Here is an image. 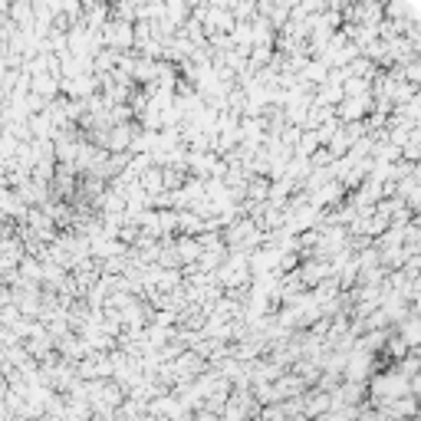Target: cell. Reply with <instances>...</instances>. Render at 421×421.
<instances>
[{"label":"cell","mask_w":421,"mask_h":421,"mask_svg":"<svg viewBox=\"0 0 421 421\" xmlns=\"http://www.w3.org/2000/svg\"><path fill=\"white\" fill-rule=\"evenodd\" d=\"M408 391H411V376H405L402 369L382 372V376L369 378V395H372V402H378V405L395 402V398H402V395H408Z\"/></svg>","instance_id":"obj_1"},{"label":"cell","mask_w":421,"mask_h":421,"mask_svg":"<svg viewBox=\"0 0 421 421\" xmlns=\"http://www.w3.org/2000/svg\"><path fill=\"white\" fill-rule=\"evenodd\" d=\"M102 36H105V46L112 50H136V23L132 20H109L102 27Z\"/></svg>","instance_id":"obj_2"},{"label":"cell","mask_w":421,"mask_h":421,"mask_svg":"<svg viewBox=\"0 0 421 421\" xmlns=\"http://www.w3.org/2000/svg\"><path fill=\"white\" fill-rule=\"evenodd\" d=\"M372 109H376V96L372 92H365V96H346L343 102L336 105V112H339V119L343 122H362L372 116Z\"/></svg>","instance_id":"obj_3"},{"label":"cell","mask_w":421,"mask_h":421,"mask_svg":"<svg viewBox=\"0 0 421 421\" xmlns=\"http://www.w3.org/2000/svg\"><path fill=\"white\" fill-rule=\"evenodd\" d=\"M204 30H208V36H214V33H234V27H237V14L234 10H227V7H208L204 3Z\"/></svg>","instance_id":"obj_4"},{"label":"cell","mask_w":421,"mask_h":421,"mask_svg":"<svg viewBox=\"0 0 421 421\" xmlns=\"http://www.w3.org/2000/svg\"><path fill=\"white\" fill-rule=\"evenodd\" d=\"M372 369H376V359L369 349H352L349 352V362H346V378L349 382H369L372 378Z\"/></svg>","instance_id":"obj_5"},{"label":"cell","mask_w":421,"mask_h":421,"mask_svg":"<svg viewBox=\"0 0 421 421\" xmlns=\"http://www.w3.org/2000/svg\"><path fill=\"white\" fill-rule=\"evenodd\" d=\"M346 99V86H339V83H319L316 86V102H323V105H339Z\"/></svg>","instance_id":"obj_6"},{"label":"cell","mask_w":421,"mask_h":421,"mask_svg":"<svg viewBox=\"0 0 421 421\" xmlns=\"http://www.w3.org/2000/svg\"><path fill=\"white\" fill-rule=\"evenodd\" d=\"M165 17L171 20V23L184 27L188 17H191V0H165Z\"/></svg>","instance_id":"obj_7"},{"label":"cell","mask_w":421,"mask_h":421,"mask_svg":"<svg viewBox=\"0 0 421 421\" xmlns=\"http://www.w3.org/2000/svg\"><path fill=\"white\" fill-rule=\"evenodd\" d=\"M408 352H411V346H408V339L398 332V336H389V343H385V356L389 359H405Z\"/></svg>","instance_id":"obj_8"},{"label":"cell","mask_w":421,"mask_h":421,"mask_svg":"<svg viewBox=\"0 0 421 421\" xmlns=\"http://www.w3.org/2000/svg\"><path fill=\"white\" fill-rule=\"evenodd\" d=\"M234 46H254V23L250 20H237V27H234Z\"/></svg>","instance_id":"obj_9"},{"label":"cell","mask_w":421,"mask_h":421,"mask_svg":"<svg viewBox=\"0 0 421 421\" xmlns=\"http://www.w3.org/2000/svg\"><path fill=\"white\" fill-rule=\"evenodd\" d=\"M385 17H391V20H411V10L405 7V0H389L385 3Z\"/></svg>","instance_id":"obj_10"}]
</instances>
